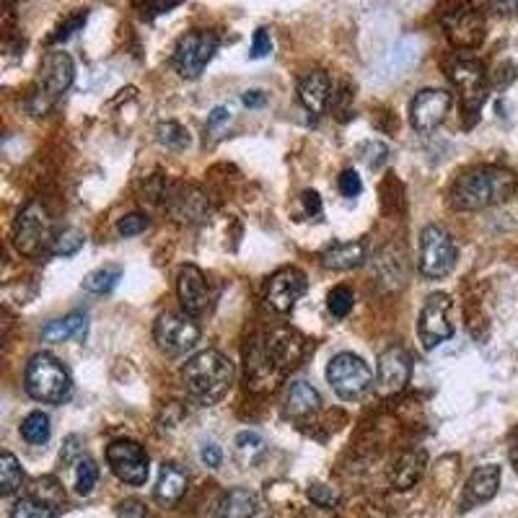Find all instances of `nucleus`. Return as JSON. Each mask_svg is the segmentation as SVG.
<instances>
[{"label": "nucleus", "mask_w": 518, "mask_h": 518, "mask_svg": "<svg viewBox=\"0 0 518 518\" xmlns=\"http://www.w3.org/2000/svg\"><path fill=\"white\" fill-rule=\"evenodd\" d=\"M518 190V177L503 166H474L456 179L449 192L451 210L469 213L508 203Z\"/></svg>", "instance_id": "nucleus-1"}, {"label": "nucleus", "mask_w": 518, "mask_h": 518, "mask_svg": "<svg viewBox=\"0 0 518 518\" xmlns=\"http://www.w3.org/2000/svg\"><path fill=\"white\" fill-rule=\"evenodd\" d=\"M234 376V363L221 350H203V353L192 355L182 368L184 389L197 405L203 407L221 402L231 389V384H234Z\"/></svg>", "instance_id": "nucleus-2"}, {"label": "nucleus", "mask_w": 518, "mask_h": 518, "mask_svg": "<svg viewBox=\"0 0 518 518\" xmlns=\"http://www.w3.org/2000/svg\"><path fill=\"white\" fill-rule=\"evenodd\" d=\"M26 394L42 405H63L73 394V379L68 368L50 353H37L24 373Z\"/></svg>", "instance_id": "nucleus-3"}, {"label": "nucleus", "mask_w": 518, "mask_h": 518, "mask_svg": "<svg viewBox=\"0 0 518 518\" xmlns=\"http://www.w3.org/2000/svg\"><path fill=\"white\" fill-rule=\"evenodd\" d=\"M456 244L451 239V234L443 226H430L423 228L420 234V252H417V267H420V275L428 280H441L446 275H451V270L456 267Z\"/></svg>", "instance_id": "nucleus-4"}, {"label": "nucleus", "mask_w": 518, "mask_h": 518, "mask_svg": "<svg viewBox=\"0 0 518 518\" xmlns=\"http://www.w3.org/2000/svg\"><path fill=\"white\" fill-rule=\"evenodd\" d=\"M327 381L337 397L345 402H355L371 389L373 371L361 355L337 353L327 366Z\"/></svg>", "instance_id": "nucleus-5"}, {"label": "nucleus", "mask_w": 518, "mask_h": 518, "mask_svg": "<svg viewBox=\"0 0 518 518\" xmlns=\"http://www.w3.org/2000/svg\"><path fill=\"white\" fill-rule=\"evenodd\" d=\"M449 78L454 81L459 99H462V112L467 114V127L480 117V109L487 99V73L482 63L469 60V57H456L449 65Z\"/></svg>", "instance_id": "nucleus-6"}, {"label": "nucleus", "mask_w": 518, "mask_h": 518, "mask_svg": "<svg viewBox=\"0 0 518 518\" xmlns=\"http://www.w3.org/2000/svg\"><path fill=\"white\" fill-rule=\"evenodd\" d=\"M153 340H156L161 353L177 358V355H184L187 350H192L197 342H200V327H197L187 314L166 311V314H161L156 319Z\"/></svg>", "instance_id": "nucleus-7"}, {"label": "nucleus", "mask_w": 518, "mask_h": 518, "mask_svg": "<svg viewBox=\"0 0 518 518\" xmlns=\"http://www.w3.org/2000/svg\"><path fill=\"white\" fill-rule=\"evenodd\" d=\"M443 34L449 39L451 45L459 47V50H477V47L485 42L487 24L485 16L477 6H454L451 11L443 13Z\"/></svg>", "instance_id": "nucleus-8"}, {"label": "nucleus", "mask_w": 518, "mask_h": 518, "mask_svg": "<svg viewBox=\"0 0 518 518\" xmlns=\"http://www.w3.org/2000/svg\"><path fill=\"white\" fill-rule=\"evenodd\" d=\"M417 335L425 350H436L446 340L454 337V324H451V296L446 293H433L425 298L420 319H417Z\"/></svg>", "instance_id": "nucleus-9"}, {"label": "nucleus", "mask_w": 518, "mask_h": 518, "mask_svg": "<svg viewBox=\"0 0 518 518\" xmlns=\"http://www.w3.org/2000/svg\"><path fill=\"white\" fill-rule=\"evenodd\" d=\"M218 50V37L213 32H190L179 39L174 50V68L182 78H200Z\"/></svg>", "instance_id": "nucleus-10"}, {"label": "nucleus", "mask_w": 518, "mask_h": 518, "mask_svg": "<svg viewBox=\"0 0 518 518\" xmlns=\"http://www.w3.org/2000/svg\"><path fill=\"white\" fill-rule=\"evenodd\" d=\"M107 464L114 472L117 480H122L125 485L140 487L146 485L148 480V454L143 451L138 441H127L120 438L107 446Z\"/></svg>", "instance_id": "nucleus-11"}, {"label": "nucleus", "mask_w": 518, "mask_h": 518, "mask_svg": "<svg viewBox=\"0 0 518 518\" xmlns=\"http://www.w3.org/2000/svg\"><path fill=\"white\" fill-rule=\"evenodd\" d=\"M76 76V65L70 60L68 52H47L39 65V91L37 99L42 102V112L55 102L57 96H63L70 89Z\"/></svg>", "instance_id": "nucleus-12"}, {"label": "nucleus", "mask_w": 518, "mask_h": 518, "mask_svg": "<svg viewBox=\"0 0 518 518\" xmlns=\"http://www.w3.org/2000/svg\"><path fill=\"white\" fill-rule=\"evenodd\" d=\"M309 280H306L304 270L298 267H283L270 278L265 291V301L275 314H291L296 304L304 298Z\"/></svg>", "instance_id": "nucleus-13"}, {"label": "nucleus", "mask_w": 518, "mask_h": 518, "mask_svg": "<svg viewBox=\"0 0 518 518\" xmlns=\"http://www.w3.org/2000/svg\"><path fill=\"white\" fill-rule=\"evenodd\" d=\"M451 109V94L441 89H423L410 104V122L417 133H433L443 125Z\"/></svg>", "instance_id": "nucleus-14"}, {"label": "nucleus", "mask_w": 518, "mask_h": 518, "mask_svg": "<svg viewBox=\"0 0 518 518\" xmlns=\"http://www.w3.org/2000/svg\"><path fill=\"white\" fill-rule=\"evenodd\" d=\"M410 376L412 361L405 348L392 345L379 355V368H376V389H379V394H384V397L399 394L410 384Z\"/></svg>", "instance_id": "nucleus-15"}, {"label": "nucleus", "mask_w": 518, "mask_h": 518, "mask_svg": "<svg viewBox=\"0 0 518 518\" xmlns=\"http://www.w3.org/2000/svg\"><path fill=\"white\" fill-rule=\"evenodd\" d=\"M13 239H16V247H19V252L29 254V257L39 254V249L45 247V241H52L47 213L39 208L37 203L26 205L24 213L19 215Z\"/></svg>", "instance_id": "nucleus-16"}, {"label": "nucleus", "mask_w": 518, "mask_h": 518, "mask_svg": "<svg viewBox=\"0 0 518 518\" xmlns=\"http://www.w3.org/2000/svg\"><path fill=\"white\" fill-rule=\"evenodd\" d=\"M262 345H265L267 358L278 373L296 366L304 355V337L293 329H272L270 335L262 340Z\"/></svg>", "instance_id": "nucleus-17"}, {"label": "nucleus", "mask_w": 518, "mask_h": 518, "mask_svg": "<svg viewBox=\"0 0 518 518\" xmlns=\"http://www.w3.org/2000/svg\"><path fill=\"white\" fill-rule=\"evenodd\" d=\"M177 296L187 314H203L210 304V288L203 270L195 265H184L177 275Z\"/></svg>", "instance_id": "nucleus-18"}, {"label": "nucleus", "mask_w": 518, "mask_h": 518, "mask_svg": "<svg viewBox=\"0 0 518 518\" xmlns=\"http://www.w3.org/2000/svg\"><path fill=\"white\" fill-rule=\"evenodd\" d=\"M500 487V467L498 464H485V467L474 469L472 477L464 485V495H462V508L459 511L467 513L477 506H485L490 500L495 498Z\"/></svg>", "instance_id": "nucleus-19"}, {"label": "nucleus", "mask_w": 518, "mask_h": 518, "mask_svg": "<svg viewBox=\"0 0 518 518\" xmlns=\"http://www.w3.org/2000/svg\"><path fill=\"white\" fill-rule=\"evenodd\" d=\"M298 99L311 114H322L332 102V81L324 70H311L298 81Z\"/></svg>", "instance_id": "nucleus-20"}, {"label": "nucleus", "mask_w": 518, "mask_h": 518, "mask_svg": "<svg viewBox=\"0 0 518 518\" xmlns=\"http://www.w3.org/2000/svg\"><path fill=\"white\" fill-rule=\"evenodd\" d=\"M187 485H190V477H187V472H184L179 464L174 462H166L164 467H161V472H158V482H156V500L161 503V506L171 508L177 506L179 500H182V495L187 493Z\"/></svg>", "instance_id": "nucleus-21"}, {"label": "nucleus", "mask_w": 518, "mask_h": 518, "mask_svg": "<svg viewBox=\"0 0 518 518\" xmlns=\"http://www.w3.org/2000/svg\"><path fill=\"white\" fill-rule=\"evenodd\" d=\"M363 262H366V244L363 241H340L322 254V265L335 272L358 270Z\"/></svg>", "instance_id": "nucleus-22"}, {"label": "nucleus", "mask_w": 518, "mask_h": 518, "mask_svg": "<svg viewBox=\"0 0 518 518\" xmlns=\"http://www.w3.org/2000/svg\"><path fill=\"white\" fill-rule=\"evenodd\" d=\"M322 405V397L316 392L314 386L306 384V381H293L285 392V412L293 417V420H304V417L314 415Z\"/></svg>", "instance_id": "nucleus-23"}, {"label": "nucleus", "mask_w": 518, "mask_h": 518, "mask_svg": "<svg viewBox=\"0 0 518 518\" xmlns=\"http://www.w3.org/2000/svg\"><path fill=\"white\" fill-rule=\"evenodd\" d=\"M89 329V316L83 311H73V314L55 319V322L42 327V340L45 342H65V340H83Z\"/></svg>", "instance_id": "nucleus-24"}, {"label": "nucleus", "mask_w": 518, "mask_h": 518, "mask_svg": "<svg viewBox=\"0 0 518 518\" xmlns=\"http://www.w3.org/2000/svg\"><path fill=\"white\" fill-rule=\"evenodd\" d=\"M257 513V495L247 487L228 490L215 508V518H254Z\"/></svg>", "instance_id": "nucleus-25"}, {"label": "nucleus", "mask_w": 518, "mask_h": 518, "mask_svg": "<svg viewBox=\"0 0 518 518\" xmlns=\"http://www.w3.org/2000/svg\"><path fill=\"white\" fill-rule=\"evenodd\" d=\"M234 454H236V462L241 464L244 469H254L267 454V443L265 438L259 436L257 430H244L239 433L234 441Z\"/></svg>", "instance_id": "nucleus-26"}, {"label": "nucleus", "mask_w": 518, "mask_h": 518, "mask_svg": "<svg viewBox=\"0 0 518 518\" xmlns=\"http://www.w3.org/2000/svg\"><path fill=\"white\" fill-rule=\"evenodd\" d=\"M425 472V454L423 451H407L399 456V462L392 469V482L399 490H410Z\"/></svg>", "instance_id": "nucleus-27"}, {"label": "nucleus", "mask_w": 518, "mask_h": 518, "mask_svg": "<svg viewBox=\"0 0 518 518\" xmlns=\"http://www.w3.org/2000/svg\"><path fill=\"white\" fill-rule=\"evenodd\" d=\"M122 278L120 265H104L91 270L86 278H83V291L96 293V296H104V293H112L117 288Z\"/></svg>", "instance_id": "nucleus-28"}, {"label": "nucleus", "mask_w": 518, "mask_h": 518, "mask_svg": "<svg viewBox=\"0 0 518 518\" xmlns=\"http://www.w3.org/2000/svg\"><path fill=\"white\" fill-rule=\"evenodd\" d=\"M21 436H24L26 443H32V446H45L52 436L50 417L42 410L29 412V415L24 417V423H21Z\"/></svg>", "instance_id": "nucleus-29"}, {"label": "nucleus", "mask_w": 518, "mask_h": 518, "mask_svg": "<svg viewBox=\"0 0 518 518\" xmlns=\"http://www.w3.org/2000/svg\"><path fill=\"white\" fill-rule=\"evenodd\" d=\"M21 482H24V472H21L19 459L3 451V456H0V493L8 498L19 490Z\"/></svg>", "instance_id": "nucleus-30"}, {"label": "nucleus", "mask_w": 518, "mask_h": 518, "mask_svg": "<svg viewBox=\"0 0 518 518\" xmlns=\"http://www.w3.org/2000/svg\"><path fill=\"white\" fill-rule=\"evenodd\" d=\"M83 244H86V236H83L78 228H63L60 234L52 236L50 252L55 254V257H73V254L81 252Z\"/></svg>", "instance_id": "nucleus-31"}, {"label": "nucleus", "mask_w": 518, "mask_h": 518, "mask_svg": "<svg viewBox=\"0 0 518 518\" xmlns=\"http://www.w3.org/2000/svg\"><path fill=\"white\" fill-rule=\"evenodd\" d=\"M29 495L37 500H42V503H47V506H52V508L63 506L65 503L63 487H60V482H57L55 477H42V480H34L32 493Z\"/></svg>", "instance_id": "nucleus-32"}, {"label": "nucleus", "mask_w": 518, "mask_h": 518, "mask_svg": "<svg viewBox=\"0 0 518 518\" xmlns=\"http://www.w3.org/2000/svg\"><path fill=\"white\" fill-rule=\"evenodd\" d=\"M13 518H55L57 516V508L47 506L42 500L32 498V495H26L21 498L16 506H13Z\"/></svg>", "instance_id": "nucleus-33"}, {"label": "nucleus", "mask_w": 518, "mask_h": 518, "mask_svg": "<svg viewBox=\"0 0 518 518\" xmlns=\"http://www.w3.org/2000/svg\"><path fill=\"white\" fill-rule=\"evenodd\" d=\"M158 143H164L166 148L184 151V148L190 146V133L182 125H177V122H166V125H158Z\"/></svg>", "instance_id": "nucleus-34"}, {"label": "nucleus", "mask_w": 518, "mask_h": 518, "mask_svg": "<svg viewBox=\"0 0 518 518\" xmlns=\"http://www.w3.org/2000/svg\"><path fill=\"white\" fill-rule=\"evenodd\" d=\"M353 304H355L353 291L345 288V285H337V288L329 291L327 306H329V311H332V316H337V319H345V316L353 311Z\"/></svg>", "instance_id": "nucleus-35"}, {"label": "nucleus", "mask_w": 518, "mask_h": 518, "mask_svg": "<svg viewBox=\"0 0 518 518\" xmlns=\"http://www.w3.org/2000/svg\"><path fill=\"white\" fill-rule=\"evenodd\" d=\"M96 482H99V467H96L91 459H81V462L76 464V490H78V495L94 493Z\"/></svg>", "instance_id": "nucleus-36"}, {"label": "nucleus", "mask_w": 518, "mask_h": 518, "mask_svg": "<svg viewBox=\"0 0 518 518\" xmlns=\"http://www.w3.org/2000/svg\"><path fill=\"white\" fill-rule=\"evenodd\" d=\"M148 226H151V221H148V215H143V213L122 215L120 221H117V234L125 236V239H130V236L143 234V231H146Z\"/></svg>", "instance_id": "nucleus-37"}, {"label": "nucleus", "mask_w": 518, "mask_h": 518, "mask_svg": "<svg viewBox=\"0 0 518 518\" xmlns=\"http://www.w3.org/2000/svg\"><path fill=\"white\" fill-rule=\"evenodd\" d=\"M83 24H86V11L73 13V16H70V19L65 21V24L57 26V32L52 34L50 42H65V39L73 37V34H76Z\"/></svg>", "instance_id": "nucleus-38"}, {"label": "nucleus", "mask_w": 518, "mask_h": 518, "mask_svg": "<svg viewBox=\"0 0 518 518\" xmlns=\"http://www.w3.org/2000/svg\"><path fill=\"white\" fill-rule=\"evenodd\" d=\"M340 192L345 197H358L363 192V182L358 177V171L353 169H345L340 174Z\"/></svg>", "instance_id": "nucleus-39"}, {"label": "nucleus", "mask_w": 518, "mask_h": 518, "mask_svg": "<svg viewBox=\"0 0 518 518\" xmlns=\"http://www.w3.org/2000/svg\"><path fill=\"white\" fill-rule=\"evenodd\" d=\"M309 498L314 500L319 508H332L337 503V493H332V487L327 485H311Z\"/></svg>", "instance_id": "nucleus-40"}, {"label": "nucleus", "mask_w": 518, "mask_h": 518, "mask_svg": "<svg viewBox=\"0 0 518 518\" xmlns=\"http://www.w3.org/2000/svg\"><path fill=\"white\" fill-rule=\"evenodd\" d=\"M272 50V39L265 29H257L252 39V57H265Z\"/></svg>", "instance_id": "nucleus-41"}, {"label": "nucleus", "mask_w": 518, "mask_h": 518, "mask_svg": "<svg viewBox=\"0 0 518 518\" xmlns=\"http://www.w3.org/2000/svg\"><path fill=\"white\" fill-rule=\"evenodd\" d=\"M200 459H203L205 467L218 469V467H221V462H223V454H221V449L215 446V443H205L203 449H200Z\"/></svg>", "instance_id": "nucleus-42"}, {"label": "nucleus", "mask_w": 518, "mask_h": 518, "mask_svg": "<svg viewBox=\"0 0 518 518\" xmlns=\"http://www.w3.org/2000/svg\"><path fill=\"white\" fill-rule=\"evenodd\" d=\"M120 518H148V511L140 500H127L120 506Z\"/></svg>", "instance_id": "nucleus-43"}, {"label": "nucleus", "mask_w": 518, "mask_h": 518, "mask_svg": "<svg viewBox=\"0 0 518 518\" xmlns=\"http://www.w3.org/2000/svg\"><path fill=\"white\" fill-rule=\"evenodd\" d=\"M304 208L311 218H319V215H322V197L316 195L314 190L304 192Z\"/></svg>", "instance_id": "nucleus-44"}, {"label": "nucleus", "mask_w": 518, "mask_h": 518, "mask_svg": "<svg viewBox=\"0 0 518 518\" xmlns=\"http://www.w3.org/2000/svg\"><path fill=\"white\" fill-rule=\"evenodd\" d=\"M228 120H231V112H228L226 107H215L208 117V130H218V127L226 125Z\"/></svg>", "instance_id": "nucleus-45"}, {"label": "nucleus", "mask_w": 518, "mask_h": 518, "mask_svg": "<svg viewBox=\"0 0 518 518\" xmlns=\"http://www.w3.org/2000/svg\"><path fill=\"white\" fill-rule=\"evenodd\" d=\"M490 11L495 13H511L518 11V0H482Z\"/></svg>", "instance_id": "nucleus-46"}, {"label": "nucleus", "mask_w": 518, "mask_h": 518, "mask_svg": "<svg viewBox=\"0 0 518 518\" xmlns=\"http://www.w3.org/2000/svg\"><path fill=\"white\" fill-rule=\"evenodd\" d=\"M78 443H81V438L78 436H70L68 441H65V451L63 454H60V459H63V464H70L73 462V459H76V454L81 449H78Z\"/></svg>", "instance_id": "nucleus-47"}, {"label": "nucleus", "mask_w": 518, "mask_h": 518, "mask_svg": "<svg viewBox=\"0 0 518 518\" xmlns=\"http://www.w3.org/2000/svg\"><path fill=\"white\" fill-rule=\"evenodd\" d=\"M241 102H244V107H262L265 104V94L262 91H247V94L241 96Z\"/></svg>", "instance_id": "nucleus-48"}, {"label": "nucleus", "mask_w": 518, "mask_h": 518, "mask_svg": "<svg viewBox=\"0 0 518 518\" xmlns=\"http://www.w3.org/2000/svg\"><path fill=\"white\" fill-rule=\"evenodd\" d=\"M511 464H513V469H516V474H518V441L513 443V449H511Z\"/></svg>", "instance_id": "nucleus-49"}]
</instances>
